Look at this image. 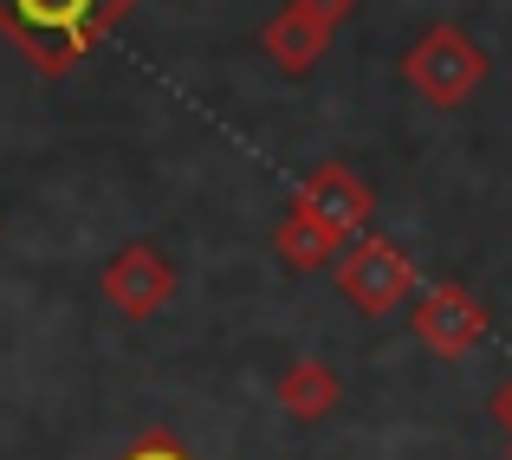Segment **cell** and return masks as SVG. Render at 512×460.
Wrapping results in <instances>:
<instances>
[{"instance_id": "cell-1", "label": "cell", "mask_w": 512, "mask_h": 460, "mask_svg": "<svg viewBox=\"0 0 512 460\" xmlns=\"http://www.w3.org/2000/svg\"><path fill=\"white\" fill-rule=\"evenodd\" d=\"M130 13H137V0H0V39H13L39 78H65Z\"/></svg>"}, {"instance_id": "cell-2", "label": "cell", "mask_w": 512, "mask_h": 460, "mask_svg": "<svg viewBox=\"0 0 512 460\" xmlns=\"http://www.w3.org/2000/svg\"><path fill=\"white\" fill-rule=\"evenodd\" d=\"M402 85L428 104V111H461L480 85H487V46L467 26L441 20L402 52Z\"/></svg>"}, {"instance_id": "cell-3", "label": "cell", "mask_w": 512, "mask_h": 460, "mask_svg": "<svg viewBox=\"0 0 512 460\" xmlns=\"http://www.w3.org/2000/svg\"><path fill=\"white\" fill-rule=\"evenodd\" d=\"M331 286H338V299L350 311H363V318H389V311H402L415 292H422V279H415V260L402 253V240H389V234L370 227V234H357L338 253Z\"/></svg>"}, {"instance_id": "cell-4", "label": "cell", "mask_w": 512, "mask_h": 460, "mask_svg": "<svg viewBox=\"0 0 512 460\" xmlns=\"http://www.w3.org/2000/svg\"><path fill=\"white\" fill-rule=\"evenodd\" d=\"M98 292L117 318L150 324L156 311H169V299H175V260L163 247H150V240H130V247H117L111 260H104Z\"/></svg>"}, {"instance_id": "cell-5", "label": "cell", "mask_w": 512, "mask_h": 460, "mask_svg": "<svg viewBox=\"0 0 512 460\" xmlns=\"http://www.w3.org/2000/svg\"><path fill=\"white\" fill-rule=\"evenodd\" d=\"M409 324H415V337H422L435 357H467V350H480L487 331H493L487 305H480L467 286H454V279H435V286L415 292V299H409Z\"/></svg>"}, {"instance_id": "cell-6", "label": "cell", "mask_w": 512, "mask_h": 460, "mask_svg": "<svg viewBox=\"0 0 512 460\" xmlns=\"http://www.w3.org/2000/svg\"><path fill=\"white\" fill-rule=\"evenodd\" d=\"M299 201L312 221H325L338 240H357V234H370V221H376V188L363 182L357 169H344V162H318L312 175L299 182Z\"/></svg>"}, {"instance_id": "cell-7", "label": "cell", "mask_w": 512, "mask_h": 460, "mask_svg": "<svg viewBox=\"0 0 512 460\" xmlns=\"http://www.w3.org/2000/svg\"><path fill=\"white\" fill-rule=\"evenodd\" d=\"M273 402H279V415H292V422H325V415H338L344 383H338V370H331L325 357H299V363L279 370Z\"/></svg>"}, {"instance_id": "cell-8", "label": "cell", "mask_w": 512, "mask_h": 460, "mask_svg": "<svg viewBox=\"0 0 512 460\" xmlns=\"http://www.w3.org/2000/svg\"><path fill=\"white\" fill-rule=\"evenodd\" d=\"M260 52L279 65L286 78H305L318 59L331 52V26H318V20H305L299 7H279L273 20L260 26Z\"/></svg>"}, {"instance_id": "cell-9", "label": "cell", "mask_w": 512, "mask_h": 460, "mask_svg": "<svg viewBox=\"0 0 512 460\" xmlns=\"http://www.w3.org/2000/svg\"><path fill=\"white\" fill-rule=\"evenodd\" d=\"M344 247H350V240H338L325 221H312V214H305L299 201H292V208H286V221L273 227V253L292 266V273H331Z\"/></svg>"}, {"instance_id": "cell-10", "label": "cell", "mask_w": 512, "mask_h": 460, "mask_svg": "<svg viewBox=\"0 0 512 460\" xmlns=\"http://www.w3.org/2000/svg\"><path fill=\"white\" fill-rule=\"evenodd\" d=\"M117 460H195V454H188V448H182V441H175V435H169V428H143V435H137V441H130V448H124V454H117Z\"/></svg>"}, {"instance_id": "cell-11", "label": "cell", "mask_w": 512, "mask_h": 460, "mask_svg": "<svg viewBox=\"0 0 512 460\" xmlns=\"http://www.w3.org/2000/svg\"><path fill=\"white\" fill-rule=\"evenodd\" d=\"M286 7H299L305 20H318V26H331V33H338L350 13H357V0H286Z\"/></svg>"}]
</instances>
